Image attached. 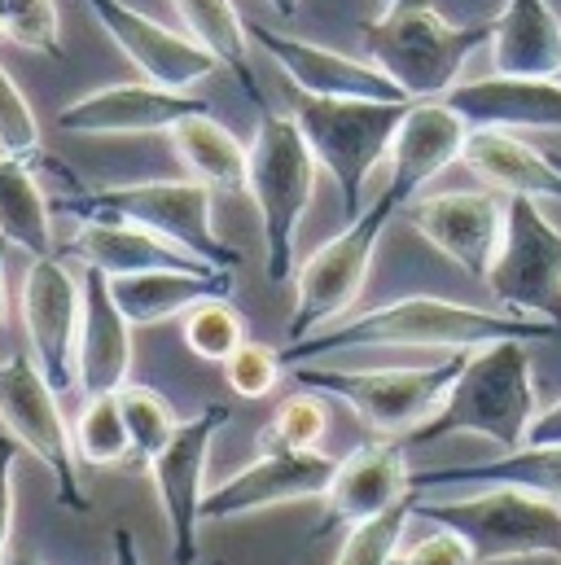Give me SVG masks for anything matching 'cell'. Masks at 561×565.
Listing matches in <instances>:
<instances>
[{"mask_svg":"<svg viewBox=\"0 0 561 565\" xmlns=\"http://www.w3.org/2000/svg\"><path fill=\"white\" fill-rule=\"evenodd\" d=\"M0 26L4 40L31 53H62V22H57V0H0Z\"/></svg>","mask_w":561,"mask_h":565,"instance_id":"36","label":"cell"},{"mask_svg":"<svg viewBox=\"0 0 561 565\" xmlns=\"http://www.w3.org/2000/svg\"><path fill=\"white\" fill-rule=\"evenodd\" d=\"M487 289L505 311L553 320L561 329V228L536 198H509Z\"/></svg>","mask_w":561,"mask_h":565,"instance_id":"11","label":"cell"},{"mask_svg":"<svg viewBox=\"0 0 561 565\" xmlns=\"http://www.w3.org/2000/svg\"><path fill=\"white\" fill-rule=\"evenodd\" d=\"M549 158H553V162H558V167H561V153H549Z\"/></svg>","mask_w":561,"mask_h":565,"instance_id":"46","label":"cell"},{"mask_svg":"<svg viewBox=\"0 0 561 565\" xmlns=\"http://www.w3.org/2000/svg\"><path fill=\"white\" fill-rule=\"evenodd\" d=\"M13 460H18V438L0 434V562L9 557V535H13Z\"/></svg>","mask_w":561,"mask_h":565,"instance_id":"40","label":"cell"},{"mask_svg":"<svg viewBox=\"0 0 561 565\" xmlns=\"http://www.w3.org/2000/svg\"><path fill=\"white\" fill-rule=\"evenodd\" d=\"M409 478L413 473L404 465V443L378 438V443L351 447L334 469V482L325 491V518L316 522L311 540H320L338 526H356L364 518L391 513L395 504H404L413 495Z\"/></svg>","mask_w":561,"mask_h":565,"instance_id":"19","label":"cell"},{"mask_svg":"<svg viewBox=\"0 0 561 565\" xmlns=\"http://www.w3.org/2000/svg\"><path fill=\"white\" fill-rule=\"evenodd\" d=\"M465 355L469 351H456L421 369H320L307 360V364H289V377L303 391L347 404L356 422L369 425L378 438H409L434 417L447 386L465 369Z\"/></svg>","mask_w":561,"mask_h":565,"instance_id":"8","label":"cell"},{"mask_svg":"<svg viewBox=\"0 0 561 565\" xmlns=\"http://www.w3.org/2000/svg\"><path fill=\"white\" fill-rule=\"evenodd\" d=\"M316 153L298 132L294 115H277L273 106L260 110V128L251 141V180L246 193L255 198L264 224V273L273 285L294 277V242L298 224L316 193Z\"/></svg>","mask_w":561,"mask_h":565,"instance_id":"5","label":"cell"},{"mask_svg":"<svg viewBox=\"0 0 561 565\" xmlns=\"http://www.w3.org/2000/svg\"><path fill=\"white\" fill-rule=\"evenodd\" d=\"M325 429H329V417H325L320 395L298 386V395L277 404L273 422L264 425V434H260V447L264 451H316Z\"/></svg>","mask_w":561,"mask_h":565,"instance_id":"34","label":"cell"},{"mask_svg":"<svg viewBox=\"0 0 561 565\" xmlns=\"http://www.w3.org/2000/svg\"><path fill=\"white\" fill-rule=\"evenodd\" d=\"M133 373V320L119 311L110 277L84 268V320H80V351L75 377L84 395H115L128 386Z\"/></svg>","mask_w":561,"mask_h":565,"instance_id":"22","label":"cell"},{"mask_svg":"<svg viewBox=\"0 0 561 565\" xmlns=\"http://www.w3.org/2000/svg\"><path fill=\"white\" fill-rule=\"evenodd\" d=\"M84 4L97 18V26L110 35V44L137 66L149 84L189 93L193 84H202L207 75L220 71L215 53L202 40L158 26L154 18H145L140 9H133L128 0H84Z\"/></svg>","mask_w":561,"mask_h":565,"instance_id":"17","label":"cell"},{"mask_svg":"<svg viewBox=\"0 0 561 565\" xmlns=\"http://www.w3.org/2000/svg\"><path fill=\"white\" fill-rule=\"evenodd\" d=\"M400 202L395 193H378L356 220H347V228L338 237H329L298 273H294V316L285 324V347L289 342H303L338 320H347L351 302L360 298L364 277H369V264H373V250L387 233V224L395 220Z\"/></svg>","mask_w":561,"mask_h":565,"instance_id":"9","label":"cell"},{"mask_svg":"<svg viewBox=\"0 0 561 565\" xmlns=\"http://www.w3.org/2000/svg\"><path fill=\"white\" fill-rule=\"evenodd\" d=\"M461 162L496 193L509 198H536V202H561V167L540 153L536 145H527L514 132L500 128H469Z\"/></svg>","mask_w":561,"mask_h":565,"instance_id":"24","label":"cell"},{"mask_svg":"<svg viewBox=\"0 0 561 565\" xmlns=\"http://www.w3.org/2000/svg\"><path fill=\"white\" fill-rule=\"evenodd\" d=\"M527 443H536V447H561V399L553 404V408L536 413V422H531V434H527Z\"/></svg>","mask_w":561,"mask_h":565,"instance_id":"41","label":"cell"},{"mask_svg":"<svg viewBox=\"0 0 561 565\" xmlns=\"http://www.w3.org/2000/svg\"><path fill=\"white\" fill-rule=\"evenodd\" d=\"M80 320H84V281L71 277L62 255L31 259L22 281V329H27L31 360L40 364V373L57 395L80 386L75 377Z\"/></svg>","mask_w":561,"mask_h":565,"instance_id":"13","label":"cell"},{"mask_svg":"<svg viewBox=\"0 0 561 565\" xmlns=\"http://www.w3.org/2000/svg\"><path fill=\"white\" fill-rule=\"evenodd\" d=\"M338 460L320 451H264L202 500V522H233L294 500H325Z\"/></svg>","mask_w":561,"mask_h":565,"instance_id":"18","label":"cell"},{"mask_svg":"<svg viewBox=\"0 0 561 565\" xmlns=\"http://www.w3.org/2000/svg\"><path fill=\"white\" fill-rule=\"evenodd\" d=\"M115 395H119V408H124V422H128L133 460L149 465V460L171 443V434L180 429V417H176L171 399H167V395H158L154 386H137V382H128V386H124V391H115Z\"/></svg>","mask_w":561,"mask_h":565,"instance_id":"32","label":"cell"},{"mask_svg":"<svg viewBox=\"0 0 561 565\" xmlns=\"http://www.w3.org/2000/svg\"><path fill=\"white\" fill-rule=\"evenodd\" d=\"M382 4H395V0H382Z\"/></svg>","mask_w":561,"mask_h":565,"instance_id":"47","label":"cell"},{"mask_svg":"<svg viewBox=\"0 0 561 565\" xmlns=\"http://www.w3.org/2000/svg\"><path fill=\"white\" fill-rule=\"evenodd\" d=\"M57 399L62 395L49 386V377L40 373L31 351H18V355L0 360V425H4V434H13L18 447H27L53 473V491H57L62 509L88 513L93 495L80 482V460H75L71 425L62 417Z\"/></svg>","mask_w":561,"mask_h":565,"instance_id":"10","label":"cell"},{"mask_svg":"<svg viewBox=\"0 0 561 565\" xmlns=\"http://www.w3.org/2000/svg\"><path fill=\"white\" fill-rule=\"evenodd\" d=\"M57 255L80 259L84 268H97L106 277H133V273H154V268H211L193 259L189 250L171 246L167 237L124 224V220H80L75 237Z\"/></svg>","mask_w":561,"mask_h":565,"instance_id":"23","label":"cell"},{"mask_svg":"<svg viewBox=\"0 0 561 565\" xmlns=\"http://www.w3.org/2000/svg\"><path fill=\"white\" fill-rule=\"evenodd\" d=\"M233 422L229 404H207L198 417L180 422L171 434V443L149 460V478L154 491L162 500L167 526H171V562L193 565L198 562V526H202V500H207V460H211V443L220 438V429Z\"/></svg>","mask_w":561,"mask_h":565,"instance_id":"12","label":"cell"},{"mask_svg":"<svg viewBox=\"0 0 561 565\" xmlns=\"http://www.w3.org/2000/svg\"><path fill=\"white\" fill-rule=\"evenodd\" d=\"M53 211H66L75 220H124L167 237L171 246L189 250L193 259L237 273L242 250L229 246L215 228V193L202 180H137V184H102L88 189L71 180L62 198H53Z\"/></svg>","mask_w":561,"mask_h":565,"instance_id":"3","label":"cell"},{"mask_svg":"<svg viewBox=\"0 0 561 565\" xmlns=\"http://www.w3.org/2000/svg\"><path fill=\"white\" fill-rule=\"evenodd\" d=\"M171 149L184 162L193 180H202L211 193H246L251 180V145H242L215 115H193L176 124Z\"/></svg>","mask_w":561,"mask_h":565,"instance_id":"30","label":"cell"},{"mask_svg":"<svg viewBox=\"0 0 561 565\" xmlns=\"http://www.w3.org/2000/svg\"><path fill=\"white\" fill-rule=\"evenodd\" d=\"M413 509L409 500L395 504L391 513H378V518H364L356 526H347V544L342 553L334 557V565H391V557L400 553L404 544V526H409Z\"/></svg>","mask_w":561,"mask_h":565,"instance_id":"35","label":"cell"},{"mask_svg":"<svg viewBox=\"0 0 561 565\" xmlns=\"http://www.w3.org/2000/svg\"><path fill=\"white\" fill-rule=\"evenodd\" d=\"M531 342H491L465 355V369L447 386L434 417L413 429L404 443H438L452 434H478L505 451L527 447L531 422L540 413L536 399V369H531Z\"/></svg>","mask_w":561,"mask_h":565,"instance_id":"2","label":"cell"},{"mask_svg":"<svg viewBox=\"0 0 561 565\" xmlns=\"http://www.w3.org/2000/svg\"><path fill=\"white\" fill-rule=\"evenodd\" d=\"M233 285H237V273H224V268H154L133 277H110V294L119 311L133 320V329H149L184 316L202 298H229Z\"/></svg>","mask_w":561,"mask_h":565,"instance_id":"25","label":"cell"},{"mask_svg":"<svg viewBox=\"0 0 561 565\" xmlns=\"http://www.w3.org/2000/svg\"><path fill=\"white\" fill-rule=\"evenodd\" d=\"M0 565H44V562H40L35 553H9V557H4Z\"/></svg>","mask_w":561,"mask_h":565,"instance_id":"44","label":"cell"},{"mask_svg":"<svg viewBox=\"0 0 561 565\" xmlns=\"http://www.w3.org/2000/svg\"><path fill=\"white\" fill-rule=\"evenodd\" d=\"M496 18L456 26L447 22L430 0H395L387 4L382 18L360 22L364 53L378 71H387L413 102L447 97L474 57V49L491 44Z\"/></svg>","mask_w":561,"mask_h":565,"instance_id":"4","label":"cell"},{"mask_svg":"<svg viewBox=\"0 0 561 565\" xmlns=\"http://www.w3.org/2000/svg\"><path fill=\"white\" fill-rule=\"evenodd\" d=\"M4 255H9V242H0V320H4V302H9V285H4Z\"/></svg>","mask_w":561,"mask_h":565,"instance_id":"43","label":"cell"},{"mask_svg":"<svg viewBox=\"0 0 561 565\" xmlns=\"http://www.w3.org/2000/svg\"><path fill=\"white\" fill-rule=\"evenodd\" d=\"M251 44H260L294 84V93L303 97H351V102H413L387 71H378L369 57H351L298 35H285L277 26L264 22H246Z\"/></svg>","mask_w":561,"mask_h":565,"instance_id":"16","label":"cell"},{"mask_svg":"<svg viewBox=\"0 0 561 565\" xmlns=\"http://www.w3.org/2000/svg\"><path fill=\"white\" fill-rule=\"evenodd\" d=\"M242 342H246V320L229 298H202L184 311V347L198 360L224 364Z\"/></svg>","mask_w":561,"mask_h":565,"instance_id":"33","label":"cell"},{"mask_svg":"<svg viewBox=\"0 0 561 565\" xmlns=\"http://www.w3.org/2000/svg\"><path fill=\"white\" fill-rule=\"evenodd\" d=\"M40 158H9L0 153V242L18 246L31 259L57 255L53 246V202L35 175Z\"/></svg>","mask_w":561,"mask_h":565,"instance_id":"28","label":"cell"},{"mask_svg":"<svg viewBox=\"0 0 561 565\" xmlns=\"http://www.w3.org/2000/svg\"><path fill=\"white\" fill-rule=\"evenodd\" d=\"M171 4H176V13H180L184 31H189L193 40H202V44L215 53L220 71H229V79L242 88V97H246L255 110H264L268 102H264V93H260L255 53H251V31H246L237 4H233V0H171Z\"/></svg>","mask_w":561,"mask_h":565,"instance_id":"29","label":"cell"},{"mask_svg":"<svg viewBox=\"0 0 561 565\" xmlns=\"http://www.w3.org/2000/svg\"><path fill=\"white\" fill-rule=\"evenodd\" d=\"M193 115H211V106L193 93L145 79V84H110L66 102L53 128L71 137H149V132H171Z\"/></svg>","mask_w":561,"mask_h":565,"instance_id":"15","label":"cell"},{"mask_svg":"<svg viewBox=\"0 0 561 565\" xmlns=\"http://www.w3.org/2000/svg\"><path fill=\"white\" fill-rule=\"evenodd\" d=\"M505 206L509 202H500L496 189H452L413 198L404 215L443 259H452L465 277L487 281L505 237Z\"/></svg>","mask_w":561,"mask_h":565,"instance_id":"14","label":"cell"},{"mask_svg":"<svg viewBox=\"0 0 561 565\" xmlns=\"http://www.w3.org/2000/svg\"><path fill=\"white\" fill-rule=\"evenodd\" d=\"M491 62L500 75L558 79L561 75V18L549 0H505L491 31Z\"/></svg>","mask_w":561,"mask_h":565,"instance_id":"26","label":"cell"},{"mask_svg":"<svg viewBox=\"0 0 561 565\" xmlns=\"http://www.w3.org/2000/svg\"><path fill=\"white\" fill-rule=\"evenodd\" d=\"M469 128L500 132H561V79H522V75H487L456 84L443 97Z\"/></svg>","mask_w":561,"mask_h":565,"instance_id":"20","label":"cell"},{"mask_svg":"<svg viewBox=\"0 0 561 565\" xmlns=\"http://www.w3.org/2000/svg\"><path fill=\"white\" fill-rule=\"evenodd\" d=\"M558 79H561V75H558Z\"/></svg>","mask_w":561,"mask_h":565,"instance_id":"49","label":"cell"},{"mask_svg":"<svg viewBox=\"0 0 561 565\" xmlns=\"http://www.w3.org/2000/svg\"><path fill=\"white\" fill-rule=\"evenodd\" d=\"M0 35H4V26H0Z\"/></svg>","mask_w":561,"mask_h":565,"instance_id":"48","label":"cell"},{"mask_svg":"<svg viewBox=\"0 0 561 565\" xmlns=\"http://www.w3.org/2000/svg\"><path fill=\"white\" fill-rule=\"evenodd\" d=\"M115 565H145L137 535H133L128 526H119V531H115Z\"/></svg>","mask_w":561,"mask_h":565,"instance_id":"42","label":"cell"},{"mask_svg":"<svg viewBox=\"0 0 561 565\" xmlns=\"http://www.w3.org/2000/svg\"><path fill=\"white\" fill-rule=\"evenodd\" d=\"M469 137V124L443 102V97H430V102H413L395 141H391V193L400 202V211L417 198L421 189L447 171L452 162H461V149Z\"/></svg>","mask_w":561,"mask_h":565,"instance_id":"21","label":"cell"},{"mask_svg":"<svg viewBox=\"0 0 561 565\" xmlns=\"http://www.w3.org/2000/svg\"><path fill=\"white\" fill-rule=\"evenodd\" d=\"M391 565H478V562H474L469 544H465L456 531L434 526V535H425L417 544L400 548V553L391 557Z\"/></svg>","mask_w":561,"mask_h":565,"instance_id":"39","label":"cell"},{"mask_svg":"<svg viewBox=\"0 0 561 565\" xmlns=\"http://www.w3.org/2000/svg\"><path fill=\"white\" fill-rule=\"evenodd\" d=\"M413 102H351V97H303L294 93V124L307 137L320 171L334 175L342 215L356 220L369 202V175L382 158H391V141Z\"/></svg>","mask_w":561,"mask_h":565,"instance_id":"6","label":"cell"},{"mask_svg":"<svg viewBox=\"0 0 561 565\" xmlns=\"http://www.w3.org/2000/svg\"><path fill=\"white\" fill-rule=\"evenodd\" d=\"M220 369H224V382H229V391L237 399H264V395H273L280 373H289L285 360H280V351L264 347V342H251V338Z\"/></svg>","mask_w":561,"mask_h":565,"instance_id":"37","label":"cell"},{"mask_svg":"<svg viewBox=\"0 0 561 565\" xmlns=\"http://www.w3.org/2000/svg\"><path fill=\"white\" fill-rule=\"evenodd\" d=\"M409 509L434 526L456 531L478 565L561 557V504L518 487H478L461 500L409 495Z\"/></svg>","mask_w":561,"mask_h":565,"instance_id":"7","label":"cell"},{"mask_svg":"<svg viewBox=\"0 0 561 565\" xmlns=\"http://www.w3.org/2000/svg\"><path fill=\"white\" fill-rule=\"evenodd\" d=\"M413 495L421 491H438V487H518L531 495H544L561 504V447H514L496 460H478V465H447V469H421L409 478Z\"/></svg>","mask_w":561,"mask_h":565,"instance_id":"27","label":"cell"},{"mask_svg":"<svg viewBox=\"0 0 561 565\" xmlns=\"http://www.w3.org/2000/svg\"><path fill=\"white\" fill-rule=\"evenodd\" d=\"M264 4H273L280 18H294L298 13V0H264Z\"/></svg>","mask_w":561,"mask_h":565,"instance_id":"45","label":"cell"},{"mask_svg":"<svg viewBox=\"0 0 561 565\" xmlns=\"http://www.w3.org/2000/svg\"><path fill=\"white\" fill-rule=\"evenodd\" d=\"M80 469H106L119 460H133V438L119 408V395H84V408L71 429Z\"/></svg>","mask_w":561,"mask_h":565,"instance_id":"31","label":"cell"},{"mask_svg":"<svg viewBox=\"0 0 561 565\" xmlns=\"http://www.w3.org/2000/svg\"><path fill=\"white\" fill-rule=\"evenodd\" d=\"M0 153L9 158H40V119L18 88V79L0 66Z\"/></svg>","mask_w":561,"mask_h":565,"instance_id":"38","label":"cell"},{"mask_svg":"<svg viewBox=\"0 0 561 565\" xmlns=\"http://www.w3.org/2000/svg\"><path fill=\"white\" fill-rule=\"evenodd\" d=\"M561 329L553 320H536V316H518V311H487V307H469V302H452V298H395L382 302L373 311L347 316L303 342L280 347L285 369L289 364H307L334 351H360V347H409V351H478L491 342H553Z\"/></svg>","mask_w":561,"mask_h":565,"instance_id":"1","label":"cell"}]
</instances>
